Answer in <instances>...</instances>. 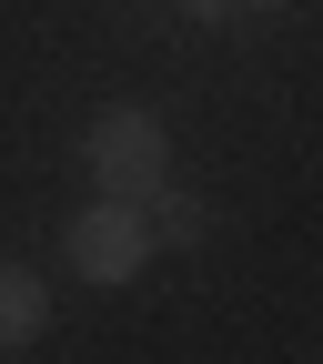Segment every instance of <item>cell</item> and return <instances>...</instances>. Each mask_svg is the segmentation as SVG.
<instances>
[{
    "label": "cell",
    "instance_id": "obj_5",
    "mask_svg": "<svg viewBox=\"0 0 323 364\" xmlns=\"http://www.w3.org/2000/svg\"><path fill=\"white\" fill-rule=\"evenodd\" d=\"M182 11H192V21H212V31H222V21H243V0H182Z\"/></svg>",
    "mask_w": 323,
    "mask_h": 364
},
{
    "label": "cell",
    "instance_id": "obj_2",
    "mask_svg": "<svg viewBox=\"0 0 323 364\" xmlns=\"http://www.w3.org/2000/svg\"><path fill=\"white\" fill-rule=\"evenodd\" d=\"M61 253L81 263V284H131V273L152 263V213H142V203H121V193H102V203H81V213H71Z\"/></svg>",
    "mask_w": 323,
    "mask_h": 364
},
{
    "label": "cell",
    "instance_id": "obj_1",
    "mask_svg": "<svg viewBox=\"0 0 323 364\" xmlns=\"http://www.w3.org/2000/svg\"><path fill=\"white\" fill-rule=\"evenodd\" d=\"M81 162H91V182H102V193L142 203L152 182H172V132H162V122H152L142 102H121V112H102V122H91Z\"/></svg>",
    "mask_w": 323,
    "mask_h": 364
},
{
    "label": "cell",
    "instance_id": "obj_4",
    "mask_svg": "<svg viewBox=\"0 0 323 364\" xmlns=\"http://www.w3.org/2000/svg\"><path fill=\"white\" fill-rule=\"evenodd\" d=\"M142 203H152V243H202V233H212V213H202L192 193H172V182H152Z\"/></svg>",
    "mask_w": 323,
    "mask_h": 364
},
{
    "label": "cell",
    "instance_id": "obj_3",
    "mask_svg": "<svg viewBox=\"0 0 323 364\" xmlns=\"http://www.w3.org/2000/svg\"><path fill=\"white\" fill-rule=\"evenodd\" d=\"M40 324H51V294H40L21 263H0V354H31Z\"/></svg>",
    "mask_w": 323,
    "mask_h": 364
},
{
    "label": "cell",
    "instance_id": "obj_6",
    "mask_svg": "<svg viewBox=\"0 0 323 364\" xmlns=\"http://www.w3.org/2000/svg\"><path fill=\"white\" fill-rule=\"evenodd\" d=\"M243 11H283V0H243Z\"/></svg>",
    "mask_w": 323,
    "mask_h": 364
}]
</instances>
